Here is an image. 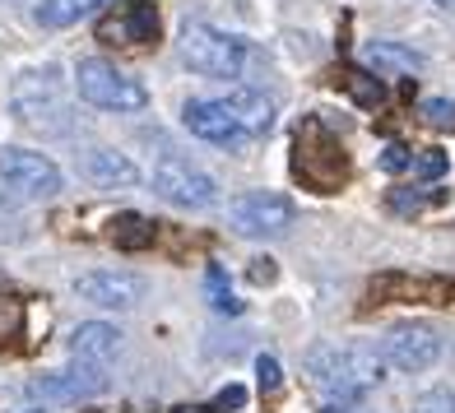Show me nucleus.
<instances>
[{"instance_id": "nucleus-1", "label": "nucleus", "mask_w": 455, "mask_h": 413, "mask_svg": "<svg viewBox=\"0 0 455 413\" xmlns=\"http://www.w3.org/2000/svg\"><path fill=\"white\" fill-rule=\"evenodd\" d=\"M307 377L321 400V413H358L371 385L386 381V358L377 344H321L307 358Z\"/></svg>"}, {"instance_id": "nucleus-2", "label": "nucleus", "mask_w": 455, "mask_h": 413, "mask_svg": "<svg viewBox=\"0 0 455 413\" xmlns=\"http://www.w3.org/2000/svg\"><path fill=\"white\" fill-rule=\"evenodd\" d=\"M10 112L14 121H24L33 131H70V121H60L70 107H66V79H60L56 66H37V70H24L14 75L10 84Z\"/></svg>"}, {"instance_id": "nucleus-3", "label": "nucleus", "mask_w": 455, "mask_h": 413, "mask_svg": "<svg viewBox=\"0 0 455 413\" xmlns=\"http://www.w3.org/2000/svg\"><path fill=\"white\" fill-rule=\"evenodd\" d=\"M177 56L204 79H242L246 70V37L223 33L214 24H186L177 37Z\"/></svg>"}, {"instance_id": "nucleus-4", "label": "nucleus", "mask_w": 455, "mask_h": 413, "mask_svg": "<svg viewBox=\"0 0 455 413\" xmlns=\"http://www.w3.org/2000/svg\"><path fill=\"white\" fill-rule=\"evenodd\" d=\"M75 93L98 112H144L149 107V89L102 56H89L75 66Z\"/></svg>"}, {"instance_id": "nucleus-5", "label": "nucleus", "mask_w": 455, "mask_h": 413, "mask_svg": "<svg viewBox=\"0 0 455 413\" xmlns=\"http://www.w3.org/2000/svg\"><path fill=\"white\" fill-rule=\"evenodd\" d=\"M228 223L242 237H283L298 223V204L279 191H246L228 200Z\"/></svg>"}, {"instance_id": "nucleus-6", "label": "nucleus", "mask_w": 455, "mask_h": 413, "mask_svg": "<svg viewBox=\"0 0 455 413\" xmlns=\"http://www.w3.org/2000/svg\"><path fill=\"white\" fill-rule=\"evenodd\" d=\"M149 181H154V191H158L163 200L181 204V210H210V204H219V181H214L210 172L191 168V163L177 158V154H163V158L154 163Z\"/></svg>"}, {"instance_id": "nucleus-7", "label": "nucleus", "mask_w": 455, "mask_h": 413, "mask_svg": "<svg viewBox=\"0 0 455 413\" xmlns=\"http://www.w3.org/2000/svg\"><path fill=\"white\" fill-rule=\"evenodd\" d=\"M381 358L386 367L404 371V377H419V371H427L442 358V335L427 321H395L381 339Z\"/></svg>"}, {"instance_id": "nucleus-8", "label": "nucleus", "mask_w": 455, "mask_h": 413, "mask_svg": "<svg viewBox=\"0 0 455 413\" xmlns=\"http://www.w3.org/2000/svg\"><path fill=\"white\" fill-rule=\"evenodd\" d=\"M0 186L19 200H52L60 191V168L33 149H0Z\"/></svg>"}, {"instance_id": "nucleus-9", "label": "nucleus", "mask_w": 455, "mask_h": 413, "mask_svg": "<svg viewBox=\"0 0 455 413\" xmlns=\"http://www.w3.org/2000/svg\"><path fill=\"white\" fill-rule=\"evenodd\" d=\"M181 126L191 131L196 139L214 144V149H242V144H251V135L242 131V121L223 107V98H186L181 102Z\"/></svg>"}, {"instance_id": "nucleus-10", "label": "nucleus", "mask_w": 455, "mask_h": 413, "mask_svg": "<svg viewBox=\"0 0 455 413\" xmlns=\"http://www.w3.org/2000/svg\"><path fill=\"white\" fill-rule=\"evenodd\" d=\"M144 293H149V283L131 270H93L75 279V298L102 306V312H131L144 302Z\"/></svg>"}, {"instance_id": "nucleus-11", "label": "nucleus", "mask_w": 455, "mask_h": 413, "mask_svg": "<svg viewBox=\"0 0 455 413\" xmlns=\"http://www.w3.org/2000/svg\"><path fill=\"white\" fill-rule=\"evenodd\" d=\"M158 37V10L149 0H121L112 14L98 19V43L112 47H144Z\"/></svg>"}, {"instance_id": "nucleus-12", "label": "nucleus", "mask_w": 455, "mask_h": 413, "mask_svg": "<svg viewBox=\"0 0 455 413\" xmlns=\"http://www.w3.org/2000/svg\"><path fill=\"white\" fill-rule=\"evenodd\" d=\"M102 385H108V367L75 358L60 371H43V377L33 381V395H43V400H89Z\"/></svg>"}, {"instance_id": "nucleus-13", "label": "nucleus", "mask_w": 455, "mask_h": 413, "mask_svg": "<svg viewBox=\"0 0 455 413\" xmlns=\"http://www.w3.org/2000/svg\"><path fill=\"white\" fill-rule=\"evenodd\" d=\"M223 107L233 112L237 121H242V131L251 135V139H260L265 131L275 126V102L265 98L260 89H246V84H233L223 93Z\"/></svg>"}, {"instance_id": "nucleus-14", "label": "nucleus", "mask_w": 455, "mask_h": 413, "mask_svg": "<svg viewBox=\"0 0 455 413\" xmlns=\"http://www.w3.org/2000/svg\"><path fill=\"white\" fill-rule=\"evenodd\" d=\"M121 344V330L108 325V321H84L70 330V358H84V362H102L108 367V358L116 353Z\"/></svg>"}, {"instance_id": "nucleus-15", "label": "nucleus", "mask_w": 455, "mask_h": 413, "mask_svg": "<svg viewBox=\"0 0 455 413\" xmlns=\"http://www.w3.org/2000/svg\"><path fill=\"white\" fill-rule=\"evenodd\" d=\"M84 172L98 186H135L140 181V168L126 154H116V149H89L84 154Z\"/></svg>"}, {"instance_id": "nucleus-16", "label": "nucleus", "mask_w": 455, "mask_h": 413, "mask_svg": "<svg viewBox=\"0 0 455 413\" xmlns=\"http://www.w3.org/2000/svg\"><path fill=\"white\" fill-rule=\"evenodd\" d=\"M363 60L377 75H413V70H423V56L413 47H400V43H363Z\"/></svg>"}, {"instance_id": "nucleus-17", "label": "nucleus", "mask_w": 455, "mask_h": 413, "mask_svg": "<svg viewBox=\"0 0 455 413\" xmlns=\"http://www.w3.org/2000/svg\"><path fill=\"white\" fill-rule=\"evenodd\" d=\"M102 5H108V0H37L33 19L43 28H70L79 19H93Z\"/></svg>"}, {"instance_id": "nucleus-18", "label": "nucleus", "mask_w": 455, "mask_h": 413, "mask_svg": "<svg viewBox=\"0 0 455 413\" xmlns=\"http://www.w3.org/2000/svg\"><path fill=\"white\" fill-rule=\"evenodd\" d=\"M204 288H210V306H214L219 316H237V312H242V302L233 298V288H228V274L219 270V265H214L210 274H204Z\"/></svg>"}, {"instance_id": "nucleus-19", "label": "nucleus", "mask_w": 455, "mask_h": 413, "mask_svg": "<svg viewBox=\"0 0 455 413\" xmlns=\"http://www.w3.org/2000/svg\"><path fill=\"white\" fill-rule=\"evenodd\" d=\"M413 413H455V390L451 385H432L413 400Z\"/></svg>"}, {"instance_id": "nucleus-20", "label": "nucleus", "mask_w": 455, "mask_h": 413, "mask_svg": "<svg viewBox=\"0 0 455 413\" xmlns=\"http://www.w3.org/2000/svg\"><path fill=\"white\" fill-rule=\"evenodd\" d=\"M423 116L432 121V126H455V102H446V98H427V102H423Z\"/></svg>"}, {"instance_id": "nucleus-21", "label": "nucleus", "mask_w": 455, "mask_h": 413, "mask_svg": "<svg viewBox=\"0 0 455 413\" xmlns=\"http://www.w3.org/2000/svg\"><path fill=\"white\" fill-rule=\"evenodd\" d=\"M381 168L386 172H404V168H413V154L404 149V144H390V149L381 154Z\"/></svg>"}, {"instance_id": "nucleus-22", "label": "nucleus", "mask_w": 455, "mask_h": 413, "mask_svg": "<svg viewBox=\"0 0 455 413\" xmlns=\"http://www.w3.org/2000/svg\"><path fill=\"white\" fill-rule=\"evenodd\" d=\"M256 377H260V390H275V385L283 381V377H279V362H275L270 353L256 358Z\"/></svg>"}, {"instance_id": "nucleus-23", "label": "nucleus", "mask_w": 455, "mask_h": 413, "mask_svg": "<svg viewBox=\"0 0 455 413\" xmlns=\"http://www.w3.org/2000/svg\"><path fill=\"white\" fill-rule=\"evenodd\" d=\"M413 172H419V177H442V172H446V154L427 149V158H423V163H413Z\"/></svg>"}, {"instance_id": "nucleus-24", "label": "nucleus", "mask_w": 455, "mask_h": 413, "mask_svg": "<svg viewBox=\"0 0 455 413\" xmlns=\"http://www.w3.org/2000/svg\"><path fill=\"white\" fill-rule=\"evenodd\" d=\"M242 400H246V395H242V390H237V385H228V390H223V395H219L214 404H219V409H237Z\"/></svg>"}, {"instance_id": "nucleus-25", "label": "nucleus", "mask_w": 455, "mask_h": 413, "mask_svg": "<svg viewBox=\"0 0 455 413\" xmlns=\"http://www.w3.org/2000/svg\"><path fill=\"white\" fill-rule=\"evenodd\" d=\"M437 5H442V10H455V0H437Z\"/></svg>"}]
</instances>
